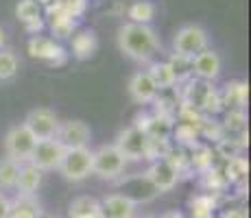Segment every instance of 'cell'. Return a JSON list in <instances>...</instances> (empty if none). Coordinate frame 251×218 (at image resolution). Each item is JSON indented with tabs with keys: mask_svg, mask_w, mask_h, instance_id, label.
<instances>
[{
	"mask_svg": "<svg viewBox=\"0 0 251 218\" xmlns=\"http://www.w3.org/2000/svg\"><path fill=\"white\" fill-rule=\"evenodd\" d=\"M199 111L203 116H216V114H221L223 111V103H221V92L216 90L214 85H207V90H205V96H203V100H201V107Z\"/></svg>",
	"mask_w": 251,
	"mask_h": 218,
	"instance_id": "484cf974",
	"label": "cell"
},
{
	"mask_svg": "<svg viewBox=\"0 0 251 218\" xmlns=\"http://www.w3.org/2000/svg\"><path fill=\"white\" fill-rule=\"evenodd\" d=\"M55 140L66 148V151H75V148H88L92 140V131L83 120H64L57 129Z\"/></svg>",
	"mask_w": 251,
	"mask_h": 218,
	"instance_id": "8fae6325",
	"label": "cell"
},
{
	"mask_svg": "<svg viewBox=\"0 0 251 218\" xmlns=\"http://www.w3.org/2000/svg\"><path fill=\"white\" fill-rule=\"evenodd\" d=\"M188 162H190V166H195L201 172H205L207 168L214 166L212 164V151L207 146H201V144L192 148V157H188Z\"/></svg>",
	"mask_w": 251,
	"mask_h": 218,
	"instance_id": "d6a6232c",
	"label": "cell"
},
{
	"mask_svg": "<svg viewBox=\"0 0 251 218\" xmlns=\"http://www.w3.org/2000/svg\"><path fill=\"white\" fill-rule=\"evenodd\" d=\"M37 4H48V2H52V0H35Z\"/></svg>",
	"mask_w": 251,
	"mask_h": 218,
	"instance_id": "60d3db41",
	"label": "cell"
},
{
	"mask_svg": "<svg viewBox=\"0 0 251 218\" xmlns=\"http://www.w3.org/2000/svg\"><path fill=\"white\" fill-rule=\"evenodd\" d=\"M72 57L76 61H90L99 50V35L94 28H83V31L72 35Z\"/></svg>",
	"mask_w": 251,
	"mask_h": 218,
	"instance_id": "ac0fdd59",
	"label": "cell"
},
{
	"mask_svg": "<svg viewBox=\"0 0 251 218\" xmlns=\"http://www.w3.org/2000/svg\"><path fill=\"white\" fill-rule=\"evenodd\" d=\"M221 70H223V61L221 55L212 48H205L203 52L192 59V76L197 81H203V83H212V81L219 79Z\"/></svg>",
	"mask_w": 251,
	"mask_h": 218,
	"instance_id": "5bb4252c",
	"label": "cell"
},
{
	"mask_svg": "<svg viewBox=\"0 0 251 218\" xmlns=\"http://www.w3.org/2000/svg\"><path fill=\"white\" fill-rule=\"evenodd\" d=\"M221 92V103H223V109L229 111H245L249 103V83L247 81H227L223 85Z\"/></svg>",
	"mask_w": 251,
	"mask_h": 218,
	"instance_id": "2e32d148",
	"label": "cell"
},
{
	"mask_svg": "<svg viewBox=\"0 0 251 218\" xmlns=\"http://www.w3.org/2000/svg\"><path fill=\"white\" fill-rule=\"evenodd\" d=\"M68 218H100V201L94 196H76L68 205Z\"/></svg>",
	"mask_w": 251,
	"mask_h": 218,
	"instance_id": "ffe728a7",
	"label": "cell"
},
{
	"mask_svg": "<svg viewBox=\"0 0 251 218\" xmlns=\"http://www.w3.org/2000/svg\"><path fill=\"white\" fill-rule=\"evenodd\" d=\"M46 18H48L50 33L57 37V40H68V37L75 35L79 20H75V18L64 11L61 0H52V2L46 4Z\"/></svg>",
	"mask_w": 251,
	"mask_h": 218,
	"instance_id": "7c38bea8",
	"label": "cell"
},
{
	"mask_svg": "<svg viewBox=\"0 0 251 218\" xmlns=\"http://www.w3.org/2000/svg\"><path fill=\"white\" fill-rule=\"evenodd\" d=\"M9 212H11V201L4 192H0V218H7Z\"/></svg>",
	"mask_w": 251,
	"mask_h": 218,
	"instance_id": "d590c367",
	"label": "cell"
},
{
	"mask_svg": "<svg viewBox=\"0 0 251 218\" xmlns=\"http://www.w3.org/2000/svg\"><path fill=\"white\" fill-rule=\"evenodd\" d=\"M127 159L120 155L114 144H103L96 151H92V174L105 179V181H116L123 177Z\"/></svg>",
	"mask_w": 251,
	"mask_h": 218,
	"instance_id": "277c9868",
	"label": "cell"
},
{
	"mask_svg": "<svg viewBox=\"0 0 251 218\" xmlns=\"http://www.w3.org/2000/svg\"><path fill=\"white\" fill-rule=\"evenodd\" d=\"M221 129L225 131H231V133H243L247 131V114L245 111H227L225 116V122L221 124Z\"/></svg>",
	"mask_w": 251,
	"mask_h": 218,
	"instance_id": "1f68e13d",
	"label": "cell"
},
{
	"mask_svg": "<svg viewBox=\"0 0 251 218\" xmlns=\"http://www.w3.org/2000/svg\"><path fill=\"white\" fill-rule=\"evenodd\" d=\"M203 188H207V190L214 194V192H221L225 186H227V179H225V174H223V170H219V168H207V170L203 172Z\"/></svg>",
	"mask_w": 251,
	"mask_h": 218,
	"instance_id": "4dcf8cb0",
	"label": "cell"
},
{
	"mask_svg": "<svg viewBox=\"0 0 251 218\" xmlns=\"http://www.w3.org/2000/svg\"><path fill=\"white\" fill-rule=\"evenodd\" d=\"M7 218H40L37 214H33V212H26V210H13L11 207V212H9V216Z\"/></svg>",
	"mask_w": 251,
	"mask_h": 218,
	"instance_id": "74e56055",
	"label": "cell"
},
{
	"mask_svg": "<svg viewBox=\"0 0 251 218\" xmlns=\"http://www.w3.org/2000/svg\"><path fill=\"white\" fill-rule=\"evenodd\" d=\"M205 48H210V35L201 24H183L173 35V55L195 59Z\"/></svg>",
	"mask_w": 251,
	"mask_h": 218,
	"instance_id": "7a4b0ae2",
	"label": "cell"
},
{
	"mask_svg": "<svg viewBox=\"0 0 251 218\" xmlns=\"http://www.w3.org/2000/svg\"><path fill=\"white\" fill-rule=\"evenodd\" d=\"M247 172H249V164L245 157H231L227 159V166H225V179H227V183H245L247 181Z\"/></svg>",
	"mask_w": 251,
	"mask_h": 218,
	"instance_id": "603a6c76",
	"label": "cell"
},
{
	"mask_svg": "<svg viewBox=\"0 0 251 218\" xmlns=\"http://www.w3.org/2000/svg\"><path fill=\"white\" fill-rule=\"evenodd\" d=\"M199 135H201L199 129L192 127V124H186V122L177 124V129H175V140L181 146H190V148L199 146Z\"/></svg>",
	"mask_w": 251,
	"mask_h": 218,
	"instance_id": "83f0119b",
	"label": "cell"
},
{
	"mask_svg": "<svg viewBox=\"0 0 251 218\" xmlns=\"http://www.w3.org/2000/svg\"><path fill=\"white\" fill-rule=\"evenodd\" d=\"M61 4H64V11L75 20H79L88 11V0H61Z\"/></svg>",
	"mask_w": 251,
	"mask_h": 218,
	"instance_id": "e575fe53",
	"label": "cell"
},
{
	"mask_svg": "<svg viewBox=\"0 0 251 218\" xmlns=\"http://www.w3.org/2000/svg\"><path fill=\"white\" fill-rule=\"evenodd\" d=\"M160 218H186V216H183L179 210H173V212H166V214H162Z\"/></svg>",
	"mask_w": 251,
	"mask_h": 218,
	"instance_id": "f35d334b",
	"label": "cell"
},
{
	"mask_svg": "<svg viewBox=\"0 0 251 218\" xmlns=\"http://www.w3.org/2000/svg\"><path fill=\"white\" fill-rule=\"evenodd\" d=\"M127 18L133 24H151L155 18V4L149 2V0H136L127 9Z\"/></svg>",
	"mask_w": 251,
	"mask_h": 218,
	"instance_id": "7402d4cb",
	"label": "cell"
},
{
	"mask_svg": "<svg viewBox=\"0 0 251 218\" xmlns=\"http://www.w3.org/2000/svg\"><path fill=\"white\" fill-rule=\"evenodd\" d=\"M64 157H66V148L52 138V140H42V142L35 144V151H33L28 164H33L42 172L59 170Z\"/></svg>",
	"mask_w": 251,
	"mask_h": 218,
	"instance_id": "9c48e42d",
	"label": "cell"
},
{
	"mask_svg": "<svg viewBox=\"0 0 251 218\" xmlns=\"http://www.w3.org/2000/svg\"><path fill=\"white\" fill-rule=\"evenodd\" d=\"M28 55H31L33 59L46 61V64H50V66H64L66 61H68L66 48L44 35H33L31 40H28Z\"/></svg>",
	"mask_w": 251,
	"mask_h": 218,
	"instance_id": "30bf717a",
	"label": "cell"
},
{
	"mask_svg": "<svg viewBox=\"0 0 251 218\" xmlns=\"http://www.w3.org/2000/svg\"><path fill=\"white\" fill-rule=\"evenodd\" d=\"M192 218H212L216 210V201L212 194H197L190 198Z\"/></svg>",
	"mask_w": 251,
	"mask_h": 218,
	"instance_id": "cb8c5ba5",
	"label": "cell"
},
{
	"mask_svg": "<svg viewBox=\"0 0 251 218\" xmlns=\"http://www.w3.org/2000/svg\"><path fill=\"white\" fill-rule=\"evenodd\" d=\"M144 174H147V179L153 183V188H155L160 194L162 192H171L173 188L177 186V181H179V172L171 166V162H168L166 157L153 159V164L147 168Z\"/></svg>",
	"mask_w": 251,
	"mask_h": 218,
	"instance_id": "4fadbf2b",
	"label": "cell"
},
{
	"mask_svg": "<svg viewBox=\"0 0 251 218\" xmlns=\"http://www.w3.org/2000/svg\"><path fill=\"white\" fill-rule=\"evenodd\" d=\"M22 124L31 131V135L37 140V142H42V140H52V138H55L57 129H59V124H61V120H59V116H57L52 109L35 107V109H31L26 114V118H24Z\"/></svg>",
	"mask_w": 251,
	"mask_h": 218,
	"instance_id": "5b68a950",
	"label": "cell"
},
{
	"mask_svg": "<svg viewBox=\"0 0 251 218\" xmlns=\"http://www.w3.org/2000/svg\"><path fill=\"white\" fill-rule=\"evenodd\" d=\"M221 218H249L247 212L243 210V207H231V210H225Z\"/></svg>",
	"mask_w": 251,
	"mask_h": 218,
	"instance_id": "8d00e7d4",
	"label": "cell"
},
{
	"mask_svg": "<svg viewBox=\"0 0 251 218\" xmlns=\"http://www.w3.org/2000/svg\"><path fill=\"white\" fill-rule=\"evenodd\" d=\"M138 205L125 194H107L100 198V218H133Z\"/></svg>",
	"mask_w": 251,
	"mask_h": 218,
	"instance_id": "e0dca14e",
	"label": "cell"
},
{
	"mask_svg": "<svg viewBox=\"0 0 251 218\" xmlns=\"http://www.w3.org/2000/svg\"><path fill=\"white\" fill-rule=\"evenodd\" d=\"M114 146L120 151L125 159H131V162H138V159H149V138L144 131L131 127L123 129L118 135H116Z\"/></svg>",
	"mask_w": 251,
	"mask_h": 218,
	"instance_id": "8992f818",
	"label": "cell"
},
{
	"mask_svg": "<svg viewBox=\"0 0 251 218\" xmlns=\"http://www.w3.org/2000/svg\"><path fill=\"white\" fill-rule=\"evenodd\" d=\"M42 186V170H37L33 164H22L18 168L16 190L18 194H37Z\"/></svg>",
	"mask_w": 251,
	"mask_h": 218,
	"instance_id": "d6986e66",
	"label": "cell"
},
{
	"mask_svg": "<svg viewBox=\"0 0 251 218\" xmlns=\"http://www.w3.org/2000/svg\"><path fill=\"white\" fill-rule=\"evenodd\" d=\"M212 218H214V216H212Z\"/></svg>",
	"mask_w": 251,
	"mask_h": 218,
	"instance_id": "ee69618b",
	"label": "cell"
},
{
	"mask_svg": "<svg viewBox=\"0 0 251 218\" xmlns=\"http://www.w3.org/2000/svg\"><path fill=\"white\" fill-rule=\"evenodd\" d=\"M147 74L151 76V81L155 83L157 92L171 90V87L177 85V76H175V72H173V68L168 66V61H151Z\"/></svg>",
	"mask_w": 251,
	"mask_h": 218,
	"instance_id": "44dd1931",
	"label": "cell"
},
{
	"mask_svg": "<svg viewBox=\"0 0 251 218\" xmlns=\"http://www.w3.org/2000/svg\"><path fill=\"white\" fill-rule=\"evenodd\" d=\"M9 201L13 210H26L42 216V201L37 198V194H16V198H9Z\"/></svg>",
	"mask_w": 251,
	"mask_h": 218,
	"instance_id": "f546056e",
	"label": "cell"
},
{
	"mask_svg": "<svg viewBox=\"0 0 251 218\" xmlns=\"http://www.w3.org/2000/svg\"><path fill=\"white\" fill-rule=\"evenodd\" d=\"M118 50L136 64H151L157 52H162V42L151 24L125 22L116 35Z\"/></svg>",
	"mask_w": 251,
	"mask_h": 218,
	"instance_id": "6da1fadb",
	"label": "cell"
},
{
	"mask_svg": "<svg viewBox=\"0 0 251 218\" xmlns=\"http://www.w3.org/2000/svg\"><path fill=\"white\" fill-rule=\"evenodd\" d=\"M4 157H9L11 162H16L18 166L22 164H28L31 162V155L35 151V144L37 140L31 135L24 124H13L11 129L4 133Z\"/></svg>",
	"mask_w": 251,
	"mask_h": 218,
	"instance_id": "3957f363",
	"label": "cell"
},
{
	"mask_svg": "<svg viewBox=\"0 0 251 218\" xmlns=\"http://www.w3.org/2000/svg\"><path fill=\"white\" fill-rule=\"evenodd\" d=\"M127 92H129V98L133 100L136 105H149L157 98V87L151 81V76L147 74V70H138L129 76V83H127Z\"/></svg>",
	"mask_w": 251,
	"mask_h": 218,
	"instance_id": "9a60e30c",
	"label": "cell"
},
{
	"mask_svg": "<svg viewBox=\"0 0 251 218\" xmlns=\"http://www.w3.org/2000/svg\"><path fill=\"white\" fill-rule=\"evenodd\" d=\"M114 183L120 188L118 194H125L127 198H131L136 205L151 201V198H155L157 194H160V192L153 188V183L147 179V174H144V172L127 174V177H118Z\"/></svg>",
	"mask_w": 251,
	"mask_h": 218,
	"instance_id": "ba28073f",
	"label": "cell"
},
{
	"mask_svg": "<svg viewBox=\"0 0 251 218\" xmlns=\"http://www.w3.org/2000/svg\"><path fill=\"white\" fill-rule=\"evenodd\" d=\"M40 218H55V216H44V214H42V216H40Z\"/></svg>",
	"mask_w": 251,
	"mask_h": 218,
	"instance_id": "b9f144b4",
	"label": "cell"
},
{
	"mask_svg": "<svg viewBox=\"0 0 251 218\" xmlns=\"http://www.w3.org/2000/svg\"><path fill=\"white\" fill-rule=\"evenodd\" d=\"M16 18L22 24H26V22L35 20V18H42V9L35 0H20L16 4Z\"/></svg>",
	"mask_w": 251,
	"mask_h": 218,
	"instance_id": "f1b7e54d",
	"label": "cell"
},
{
	"mask_svg": "<svg viewBox=\"0 0 251 218\" xmlns=\"http://www.w3.org/2000/svg\"><path fill=\"white\" fill-rule=\"evenodd\" d=\"M144 218H157V216H144Z\"/></svg>",
	"mask_w": 251,
	"mask_h": 218,
	"instance_id": "7bdbcfd3",
	"label": "cell"
},
{
	"mask_svg": "<svg viewBox=\"0 0 251 218\" xmlns=\"http://www.w3.org/2000/svg\"><path fill=\"white\" fill-rule=\"evenodd\" d=\"M18 72V57L13 50L2 48L0 50V81H9L13 79Z\"/></svg>",
	"mask_w": 251,
	"mask_h": 218,
	"instance_id": "4316f807",
	"label": "cell"
},
{
	"mask_svg": "<svg viewBox=\"0 0 251 218\" xmlns=\"http://www.w3.org/2000/svg\"><path fill=\"white\" fill-rule=\"evenodd\" d=\"M4 42H7V35H4L2 26H0V50H2V48H4Z\"/></svg>",
	"mask_w": 251,
	"mask_h": 218,
	"instance_id": "ab89813d",
	"label": "cell"
},
{
	"mask_svg": "<svg viewBox=\"0 0 251 218\" xmlns=\"http://www.w3.org/2000/svg\"><path fill=\"white\" fill-rule=\"evenodd\" d=\"M18 164L11 162L9 157H0V192L2 190H13L18 179Z\"/></svg>",
	"mask_w": 251,
	"mask_h": 218,
	"instance_id": "d4e9b609",
	"label": "cell"
},
{
	"mask_svg": "<svg viewBox=\"0 0 251 218\" xmlns=\"http://www.w3.org/2000/svg\"><path fill=\"white\" fill-rule=\"evenodd\" d=\"M168 66H171L173 72H175L177 85H179L181 81H186L188 76H192V59H186V57H179V55H171Z\"/></svg>",
	"mask_w": 251,
	"mask_h": 218,
	"instance_id": "836d02e7",
	"label": "cell"
},
{
	"mask_svg": "<svg viewBox=\"0 0 251 218\" xmlns=\"http://www.w3.org/2000/svg\"><path fill=\"white\" fill-rule=\"evenodd\" d=\"M59 172L66 181L79 183L92 174V148H75L66 151V157L59 166Z\"/></svg>",
	"mask_w": 251,
	"mask_h": 218,
	"instance_id": "52a82bcc",
	"label": "cell"
}]
</instances>
